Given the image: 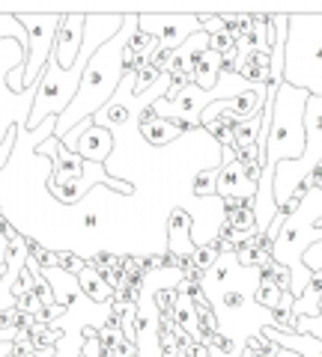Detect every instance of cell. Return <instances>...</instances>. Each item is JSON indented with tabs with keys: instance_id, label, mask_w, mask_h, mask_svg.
<instances>
[{
	"instance_id": "obj_1",
	"label": "cell",
	"mask_w": 322,
	"mask_h": 357,
	"mask_svg": "<svg viewBox=\"0 0 322 357\" xmlns=\"http://www.w3.org/2000/svg\"><path fill=\"white\" fill-rule=\"evenodd\" d=\"M138 33V15H126V24L123 30L117 33L110 42H105L102 48H98L90 63H87L84 69V77H81V86H78V93L72 98V105L66 107V114L57 116V128H54V137L63 140L66 134H69L75 126H81V122L93 119L98 110H102L110 98L117 96L119 84H123V54H126V45L129 39Z\"/></svg>"
},
{
	"instance_id": "obj_2",
	"label": "cell",
	"mask_w": 322,
	"mask_h": 357,
	"mask_svg": "<svg viewBox=\"0 0 322 357\" xmlns=\"http://www.w3.org/2000/svg\"><path fill=\"white\" fill-rule=\"evenodd\" d=\"M319 218H322V191L319 188H307L298 208L284 220L281 232H277L275 241H272V262L290 268L293 298H302L307 283H310V277H314L302 265V259L316 241H322V229L316 227Z\"/></svg>"
},
{
	"instance_id": "obj_3",
	"label": "cell",
	"mask_w": 322,
	"mask_h": 357,
	"mask_svg": "<svg viewBox=\"0 0 322 357\" xmlns=\"http://www.w3.org/2000/svg\"><path fill=\"white\" fill-rule=\"evenodd\" d=\"M284 84L322 96V13L286 15Z\"/></svg>"
},
{
	"instance_id": "obj_4",
	"label": "cell",
	"mask_w": 322,
	"mask_h": 357,
	"mask_svg": "<svg viewBox=\"0 0 322 357\" xmlns=\"http://www.w3.org/2000/svg\"><path fill=\"white\" fill-rule=\"evenodd\" d=\"M319 164H322V96H307V105H305V155L298 161L277 164V170H275L272 194H275L277 208L302 191L305 182L314 176V170Z\"/></svg>"
},
{
	"instance_id": "obj_5",
	"label": "cell",
	"mask_w": 322,
	"mask_h": 357,
	"mask_svg": "<svg viewBox=\"0 0 322 357\" xmlns=\"http://www.w3.org/2000/svg\"><path fill=\"white\" fill-rule=\"evenodd\" d=\"M27 63V45L15 39H0V143L15 126H27L33 98H36V86L24 89V93H13L6 77L13 69Z\"/></svg>"
},
{
	"instance_id": "obj_6",
	"label": "cell",
	"mask_w": 322,
	"mask_h": 357,
	"mask_svg": "<svg viewBox=\"0 0 322 357\" xmlns=\"http://www.w3.org/2000/svg\"><path fill=\"white\" fill-rule=\"evenodd\" d=\"M18 24L27 33V63H24V77H21V89H30L39 84L45 63L54 51V36L60 27V15H30V13H15Z\"/></svg>"
},
{
	"instance_id": "obj_7",
	"label": "cell",
	"mask_w": 322,
	"mask_h": 357,
	"mask_svg": "<svg viewBox=\"0 0 322 357\" xmlns=\"http://www.w3.org/2000/svg\"><path fill=\"white\" fill-rule=\"evenodd\" d=\"M138 30L152 36L159 42L161 51H176L182 45L200 33V21L197 15H149V13H140L138 15Z\"/></svg>"
},
{
	"instance_id": "obj_8",
	"label": "cell",
	"mask_w": 322,
	"mask_h": 357,
	"mask_svg": "<svg viewBox=\"0 0 322 357\" xmlns=\"http://www.w3.org/2000/svg\"><path fill=\"white\" fill-rule=\"evenodd\" d=\"M215 197L218 199H242V203H254V197H257V185L245 176V170H242V164L236 161L233 149H221Z\"/></svg>"
},
{
	"instance_id": "obj_9",
	"label": "cell",
	"mask_w": 322,
	"mask_h": 357,
	"mask_svg": "<svg viewBox=\"0 0 322 357\" xmlns=\"http://www.w3.org/2000/svg\"><path fill=\"white\" fill-rule=\"evenodd\" d=\"M84 24H87V15H78V13H66L60 15V27H57V36H54V51L51 57L57 60L60 69L69 72L78 54H81V45H84Z\"/></svg>"
},
{
	"instance_id": "obj_10",
	"label": "cell",
	"mask_w": 322,
	"mask_h": 357,
	"mask_svg": "<svg viewBox=\"0 0 322 357\" xmlns=\"http://www.w3.org/2000/svg\"><path fill=\"white\" fill-rule=\"evenodd\" d=\"M114 143H117L114 131L102 128V126H96V122H93V126L81 134V140L75 143L72 152L78 155V158H84L87 164L105 167V164L110 161V155H114Z\"/></svg>"
},
{
	"instance_id": "obj_11",
	"label": "cell",
	"mask_w": 322,
	"mask_h": 357,
	"mask_svg": "<svg viewBox=\"0 0 322 357\" xmlns=\"http://www.w3.org/2000/svg\"><path fill=\"white\" fill-rule=\"evenodd\" d=\"M194 220H191V211L176 206L170 215H168V253L176 256V259H191L194 253Z\"/></svg>"
},
{
	"instance_id": "obj_12",
	"label": "cell",
	"mask_w": 322,
	"mask_h": 357,
	"mask_svg": "<svg viewBox=\"0 0 322 357\" xmlns=\"http://www.w3.org/2000/svg\"><path fill=\"white\" fill-rule=\"evenodd\" d=\"M42 274H45V280L54 292V304L60 307H72V301L81 295V286H78V277L66 274L63 268H42Z\"/></svg>"
},
{
	"instance_id": "obj_13",
	"label": "cell",
	"mask_w": 322,
	"mask_h": 357,
	"mask_svg": "<svg viewBox=\"0 0 322 357\" xmlns=\"http://www.w3.org/2000/svg\"><path fill=\"white\" fill-rule=\"evenodd\" d=\"M78 286H81V292L87 295L93 301V304H110V301H114V289L108 286V280L102 277V271H98V268L90 262L84 268L81 274H78Z\"/></svg>"
},
{
	"instance_id": "obj_14",
	"label": "cell",
	"mask_w": 322,
	"mask_h": 357,
	"mask_svg": "<svg viewBox=\"0 0 322 357\" xmlns=\"http://www.w3.org/2000/svg\"><path fill=\"white\" fill-rule=\"evenodd\" d=\"M135 119V114H131V107L123 102V98H110V102L98 110V114L93 116V122L96 126H102V128H110V131H117V128H123V126H129V122Z\"/></svg>"
},
{
	"instance_id": "obj_15",
	"label": "cell",
	"mask_w": 322,
	"mask_h": 357,
	"mask_svg": "<svg viewBox=\"0 0 322 357\" xmlns=\"http://www.w3.org/2000/svg\"><path fill=\"white\" fill-rule=\"evenodd\" d=\"M265 98H269V93H265V86H251V89H245L242 96L230 98L233 114H236L239 119L260 116V114H263V107H265Z\"/></svg>"
},
{
	"instance_id": "obj_16",
	"label": "cell",
	"mask_w": 322,
	"mask_h": 357,
	"mask_svg": "<svg viewBox=\"0 0 322 357\" xmlns=\"http://www.w3.org/2000/svg\"><path fill=\"white\" fill-rule=\"evenodd\" d=\"M218 77H221V57L215 51H206L194 66V86L212 93V89L218 86Z\"/></svg>"
},
{
	"instance_id": "obj_17",
	"label": "cell",
	"mask_w": 322,
	"mask_h": 357,
	"mask_svg": "<svg viewBox=\"0 0 322 357\" xmlns=\"http://www.w3.org/2000/svg\"><path fill=\"white\" fill-rule=\"evenodd\" d=\"M224 223L233 232H239V236H254V232H257V215H254V206L245 203V206H239L236 211H227Z\"/></svg>"
},
{
	"instance_id": "obj_18",
	"label": "cell",
	"mask_w": 322,
	"mask_h": 357,
	"mask_svg": "<svg viewBox=\"0 0 322 357\" xmlns=\"http://www.w3.org/2000/svg\"><path fill=\"white\" fill-rule=\"evenodd\" d=\"M221 167V164H218ZM218 167H197V173L191 178V194L197 199H212L215 197V178H218Z\"/></svg>"
},
{
	"instance_id": "obj_19",
	"label": "cell",
	"mask_w": 322,
	"mask_h": 357,
	"mask_svg": "<svg viewBox=\"0 0 322 357\" xmlns=\"http://www.w3.org/2000/svg\"><path fill=\"white\" fill-rule=\"evenodd\" d=\"M260 128H263V114H260V116L242 119L239 128H236V134H233V140H236V149H251V146H257Z\"/></svg>"
},
{
	"instance_id": "obj_20",
	"label": "cell",
	"mask_w": 322,
	"mask_h": 357,
	"mask_svg": "<svg viewBox=\"0 0 322 357\" xmlns=\"http://www.w3.org/2000/svg\"><path fill=\"white\" fill-rule=\"evenodd\" d=\"M221 259V250H218V244H203V248H194L191 253V268L197 274H209L215 268V262Z\"/></svg>"
},
{
	"instance_id": "obj_21",
	"label": "cell",
	"mask_w": 322,
	"mask_h": 357,
	"mask_svg": "<svg viewBox=\"0 0 322 357\" xmlns=\"http://www.w3.org/2000/svg\"><path fill=\"white\" fill-rule=\"evenodd\" d=\"M15 143H18V126H15L13 131H9V134H6V140H3V143H0V173H3V170H6V167H9V161H13Z\"/></svg>"
},
{
	"instance_id": "obj_22",
	"label": "cell",
	"mask_w": 322,
	"mask_h": 357,
	"mask_svg": "<svg viewBox=\"0 0 322 357\" xmlns=\"http://www.w3.org/2000/svg\"><path fill=\"white\" fill-rule=\"evenodd\" d=\"M295 331H298V333H310V337L322 340V316H314V319H295Z\"/></svg>"
},
{
	"instance_id": "obj_23",
	"label": "cell",
	"mask_w": 322,
	"mask_h": 357,
	"mask_svg": "<svg viewBox=\"0 0 322 357\" xmlns=\"http://www.w3.org/2000/svg\"><path fill=\"white\" fill-rule=\"evenodd\" d=\"M197 21H200V30H203L206 36H212V33L224 30V21H221V15H197Z\"/></svg>"
},
{
	"instance_id": "obj_24",
	"label": "cell",
	"mask_w": 322,
	"mask_h": 357,
	"mask_svg": "<svg viewBox=\"0 0 322 357\" xmlns=\"http://www.w3.org/2000/svg\"><path fill=\"white\" fill-rule=\"evenodd\" d=\"M6 253H9V241L3 236V229H0V268L6 265Z\"/></svg>"
},
{
	"instance_id": "obj_25",
	"label": "cell",
	"mask_w": 322,
	"mask_h": 357,
	"mask_svg": "<svg viewBox=\"0 0 322 357\" xmlns=\"http://www.w3.org/2000/svg\"><path fill=\"white\" fill-rule=\"evenodd\" d=\"M269 357H302V354H295V351H290V349H281V345H275V351H272Z\"/></svg>"
},
{
	"instance_id": "obj_26",
	"label": "cell",
	"mask_w": 322,
	"mask_h": 357,
	"mask_svg": "<svg viewBox=\"0 0 322 357\" xmlns=\"http://www.w3.org/2000/svg\"><path fill=\"white\" fill-rule=\"evenodd\" d=\"M316 227H319V229H322V218H319V223H316Z\"/></svg>"
}]
</instances>
